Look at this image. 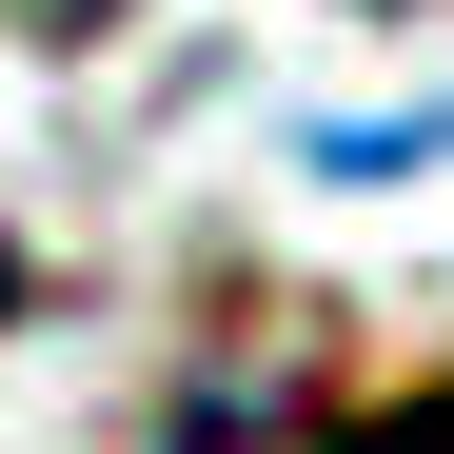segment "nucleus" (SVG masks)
<instances>
[{"label": "nucleus", "instance_id": "2", "mask_svg": "<svg viewBox=\"0 0 454 454\" xmlns=\"http://www.w3.org/2000/svg\"><path fill=\"white\" fill-rule=\"evenodd\" d=\"M20 40H99V20H138V0H0Z\"/></svg>", "mask_w": 454, "mask_h": 454}, {"label": "nucleus", "instance_id": "1", "mask_svg": "<svg viewBox=\"0 0 454 454\" xmlns=\"http://www.w3.org/2000/svg\"><path fill=\"white\" fill-rule=\"evenodd\" d=\"M336 454H454V375H434V395H395V415H356Z\"/></svg>", "mask_w": 454, "mask_h": 454}, {"label": "nucleus", "instance_id": "3", "mask_svg": "<svg viewBox=\"0 0 454 454\" xmlns=\"http://www.w3.org/2000/svg\"><path fill=\"white\" fill-rule=\"evenodd\" d=\"M0 317H20V257H0Z\"/></svg>", "mask_w": 454, "mask_h": 454}]
</instances>
